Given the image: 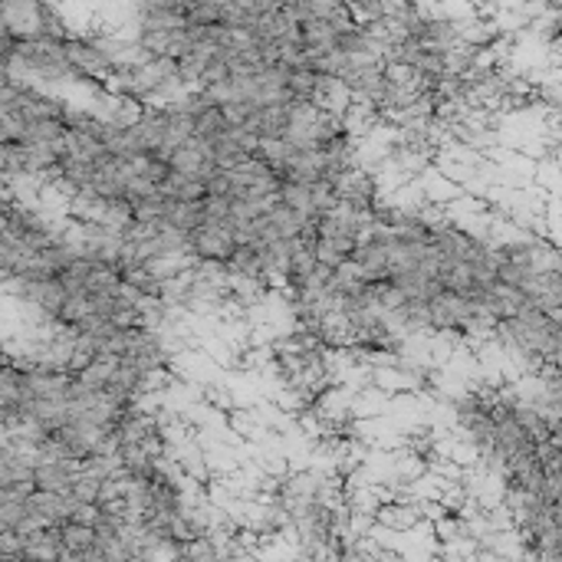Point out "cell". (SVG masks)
<instances>
[{
    "label": "cell",
    "mask_w": 562,
    "mask_h": 562,
    "mask_svg": "<svg viewBox=\"0 0 562 562\" xmlns=\"http://www.w3.org/2000/svg\"><path fill=\"white\" fill-rule=\"evenodd\" d=\"M161 221H165L168 227H175V231L188 234L191 227H198V224L204 221V214H201V201H175V198H168Z\"/></svg>",
    "instance_id": "3957f363"
},
{
    "label": "cell",
    "mask_w": 562,
    "mask_h": 562,
    "mask_svg": "<svg viewBox=\"0 0 562 562\" xmlns=\"http://www.w3.org/2000/svg\"><path fill=\"white\" fill-rule=\"evenodd\" d=\"M158 188L168 198H175V201H201L207 194V188H204L201 178H191V175H181V171H171V168H168V175L161 178Z\"/></svg>",
    "instance_id": "7a4b0ae2"
},
{
    "label": "cell",
    "mask_w": 562,
    "mask_h": 562,
    "mask_svg": "<svg viewBox=\"0 0 562 562\" xmlns=\"http://www.w3.org/2000/svg\"><path fill=\"white\" fill-rule=\"evenodd\" d=\"M237 247L234 227L231 221H201L198 227L188 231L184 237V250L191 260H214L224 263L231 257V250Z\"/></svg>",
    "instance_id": "6da1fadb"
}]
</instances>
